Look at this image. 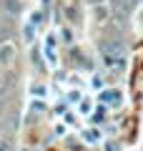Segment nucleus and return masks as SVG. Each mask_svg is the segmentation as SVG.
Masks as SVG:
<instances>
[{"label":"nucleus","instance_id":"obj_2","mask_svg":"<svg viewBox=\"0 0 143 151\" xmlns=\"http://www.w3.org/2000/svg\"><path fill=\"white\" fill-rule=\"evenodd\" d=\"M0 151H8V144H5V141H0Z\"/></svg>","mask_w":143,"mask_h":151},{"label":"nucleus","instance_id":"obj_1","mask_svg":"<svg viewBox=\"0 0 143 151\" xmlns=\"http://www.w3.org/2000/svg\"><path fill=\"white\" fill-rule=\"evenodd\" d=\"M13 53H15V48H13V45H3V48H0V63H3V65H10Z\"/></svg>","mask_w":143,"mask_h":151}]
</instances>
